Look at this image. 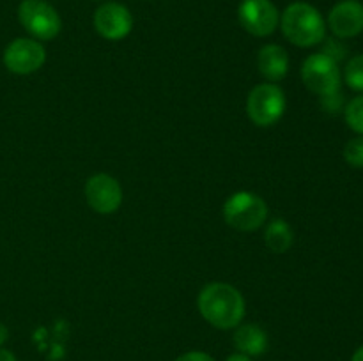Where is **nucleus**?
Listing matches in <instances>:
<instances>
[{
	"label": "nucleus",
	"mask_w": 363,
	"mask_h": 361,
	"mask_svg": "<svg viewBox=\"0 0 363 361\" xmlns=\"http://www.w3.org/2000/svg\"><path fill=\"white\" fill-rule=\"evenodd\" d=\"M202 319L216 329H234L245 317V299L236 287L223 282L208 283L197 297Z\"/></svg>",
	"instance_id": "obj_1"
},
{
	"label": "nucleus",
	"mask_w": 363,
	"mask_h": 361,
	"mask_svg": "<svg viewBox=\"0 0 363 361\" xmlns=\"http://www.w3.org/2000/svg\"><path fill=\"white\" fill-rule=\"evenodd\" d=\"M279 25L287 41L300 48H311L325 41V18L308 2L289 4L280 16Z\"/></svg>",
	"instance_id": "obj_2"
},
{
	"label": "nucleus",
	"mask_w": 363,
	"mask_h": 361,
	"mask_svg": "<svg viewBox=\"0 0 363 361\" xmlns=\"http://www.w3.org/2000/svg\"><path fill=\"white\" fill-rule=\"evenodd\" d=\"M268 218V204L252 191H236L223 204V219L240 232H252Z\"/></svg>",
	"instance_id": "obj_3"
},
{
	"label": "nucleus",
	"mask_w": 363,
	"mask_h": 361,
	"mask_svg": "<svg viewBox=\"0 0 363 361\" xmlns=\"http://www.w3.org/2000/svg\"><path fill=\"white\" fill-rule=\"evenodd\" d=\"M286 94L277 84H259L248 92L247 115L255 126L268 127L279 122L286 112Z\"/></svg>",
	"instance_id": "obj_4"
},
{
	"label": "nucleus",
	"mask_w": 363,
	"mask_h": 361,
	"mask_svg": "<svg viewBox=\"0 0 363 361\" xmlns=\"http://www.w3.org/2000/svg\"><path fill=\"white\" fill-rule=\"evenodd\" d=\"M21 27L38 41H52L62 28V20L55 7L46 0H21L18 7Z\"/></svg>",
	"instance_id": "obj_5"
},
{
	"label": "nucleus",
	"mask_w": 363,
	"mask_h": 361,
	"mask_svg": "<svg viewBox=\"0 0 363 361\" xmlns=\"http://www.w3.org/2000/svg\"><path fill=\"white\" fill-rule=\"evenodd\" d=\"M301 80L308 91L321 98L337 96L340 88V67L328 53H312L303 60Z\"/></svg>",
	"instance_id": "obj_6"
},
{
	"label": "nucleus",
	"mask_w": 363,
	"mask_h": 361,
	"mask_svg": "<svg viewBox=\"0 0 363 361\" xmlns=\"http://www.w3.org/2000/svg\"><path fill=\"white\" fill-rule=\"evenodd\" d=\"M238 20L248 34L266 38L279 28L280 13L272 0H243L238 7Z\"/></svg>",
	"instance_id": "obj_7"
},
{
	"label": "nucleus",
	"mask_w": 363,
	"mask_h": 361,
	"mask_svg": "<svg viewBox=\"0 0 363 361\" xmlns=\"http://www.w3.org/2000/svg\"><path fill=\"white\" fill-rule=\"evenodd\" d=\"M46 60L45 46L32 38H18L4 50V66L14 74H30L41 69Z\"/></svg>",
	"instance_id": "obj_8"
},
{
	"label": "nucleus",
	"mask_w": 363,
	"mask_h": 361,
	"mask_svg": "<svg viewBox=\"0 0 363 361\" xmlns=\"http://www.w3.org/2000/svg\"><path fill=\"white\" fill-rule=\"evenodd\" d=\"M85 200L92 211L112 214L123 204V188L116 177L108 173H94L85 183Z\"/></svg>",
	"instance_id": "obj_9"
},
{
	"label": "nucleus",
	"mask_w": 363,
	"mask_h": 361,
	"mask_svg": "<svg viewBox=\"0 0 363 361\" xmlns=\"http://www.w3.org/2000/svg\"><path fill=\"white\" fill-rule=\"evenodd\" d=\"M96 32L108 41H121L133 28V16L130 9L119 2H105L92 16Z\"/></svg>",
	"instance_id": "obj_10"
},
{
	"label": "nucleus",
	"mask_w": 363,
	"mask_h": 361,
	"mask_svg": "<svg viewBox=\"0 0 363 361\" xmlns=\"http://www.w3.org/2000/svg\"><path fill=\"white\" fill-rule=\"evenodd\" d=\"M328 27L337 38H357L363 32V4L358 0H340L328 14Z\"/></svg>",
	"instance_id": "obj_11"
},
{
	"label": "nucleus",
	"mask_w": 363,
	"mask_h": 361,
	"mask_svg": "<svg viewBox=\"0 0 363 361\" xmlns=\"http://www.w3.org/2000/svg\"><path fill=\"white\" fill-rule=\"evenodd\" d=\"M257 67L266 80L280 81L289 71V55L280 45H264L257 53Z\"/></svg>",
	"instance_id": "obj_12"
},
{
	"label": "nucleus",
	"mask_w": 363,
	"mask_h": 361,
	"mask_svg": "<svg viewBox=\"0 0 363 361\" xmlns=\"http://www.w3.org/2000/svg\"><path fill=\"white\" fill-rule=\"evenodd\" d=\"M233 342L238 353L245 354L248 357L261 356L268 349V335L264 329L257 324H240L234 328Z\"/></svg>",
	"instance_id": "obj_13"
},
{
	"label": "nucleus",
	"mask_w": 363,
	"mask_h": 361,
	"mask_svg": "<svg viewBox=\"0 0 363 361\" xmlns=\"http://www.w3.org/2000/svg\"><path fill=\"white\" fill-rule=\"evenodd\" d=\"M294 234L293 229L289 227V223L286 219H272V222L266 225L264 230V243L273 253H286L291 246H293Z\"/></svg>",
	"instance_id": "obj_14"
},
{
	"label": "nucleus",
	"mask_w": 363,
	"mask_h": 361,
	"mask_svg": "<svg viewBox=\"0 0 363 361\" xmlns=\"http://www.w3.org/2000/svg\"><path fill=\"white\" fill-rule=\"evenodd\" d=\"M344 80L350 88L363 92V53L347 60L346 67H344Z\"/></svg>",
	"instance_id": "obj_15"
},
{
	"label": "nucleus",
	"mask_w": 363,
	"mask_h": 361,
	"mask_svg": "<svg viewBox=\"0 0 363 361\" xmlns=\"http://www.w3.org/2000/svg\"><path fill=\"white\" fill-rule=\"evenodd\" d=\"M344 117H346L347 126L354 133L363 137V96H357V98L347 103L346 110H344Z\"/></svg>",
	"instance_id": "obj_16"
},
{
	"label": "nucleus",
	"mask_w": 363,
	"mask_h": 361,
	"mask_svg": "<svg viewBox=\"0 0 363 361\" xmlns=\"http://www.w3.org/2000/svg\"><path fill=\"white\" fill-rule=\"evenodd\" d=\"M344 159L347 161V165L353 166V168H363V137L351 138L350 142L344 147Z\"/></svg>",
	"instance_id": "obj_17"
},
{
	"label": "nucleus",
	"mask_w": 363,
	"mask_h": 361,
	"mask_svg": "<svg viewBox=\"0 0 363 361\" xmlns=\"http://www.w3.org/2000/svg\"><path fill=\"white\" fill-rule=\"evenodd\" d=\"M176 361H215L213 356H209L208 353H202V350H190V353L181 354L179 357H176Z\"/></svg>",
	"instance_id": "obj_18"
},
{
	"label": "nucleus",
	"mask_w": 363,
	"mask_h": 361,
	"mask_svg": "<svg viewBox=\"0 0 363 361\" xmlns=\"http://www.w3.org/2000/svg\"><path fill=\"white\" fill-rule=\"evenodd\" d=\"M0 361H16V357H14V354L11 350L0 347Z\"/></svg>",
	"instance_id": "obj_19"
},
{
	"label": "nucleus",
	"mask_w": 363,
	"mask_h": 361,
	"mask_svg": "<svg viewBox=\"0 0 363 361\" xmlns=\"http://www.w3.org/2000/svg\"><path fill=\"white\" fill-rule=\"evenodd\" d=\"M7 338H9V329H7V326H4L2 322H0V347L6 343Z\"/></svg>",
	"instance_id": "obj_20"
},
{
	"label": "nucleus",
	"mask_w": 363,
	"mask_h": 361,
	"mask_svg": "<svg viewBox=\"0 0 363 361\" xmlns=\"http://www.w3.org/2000/svg\"><path fill=\"white\" fill-rule=\"evenodd\" d=\"M225 361H252V357L245 356V354H240V353H234L230 354Z\"/></svg>",
	"instance_id": "obj_21"
},
{
	"label": "nucleus",
	"mask_w": 363,
	"mask_h": 361,
	"mask_svg": "<svg viewBox=\"0 0 363 361\" xmlns=\"http://www.w3.org/2000/svg\"><path fill=\"white\" fill-rule=\"evenodd\" d=\"M351 361H363V345L358 347L357 350H354L353 357H351Z\"/></svg>",
	"instance_id": "obj_22"
},
{
	"label": "nucleus",
	"mask_w": 363,
	"mask_h": 361,
	"mask_svg": "<svg viewBox=\"0 0 363 361\" xmlns=\"http://www.w3.org/2000/svg\"><path fill=\"white\" fill-rule=\"evenodd\" d=\"M96 2H99V0H96Z\"/></svg>",
	"instance_id": "obj_23"
}]
</instances>
